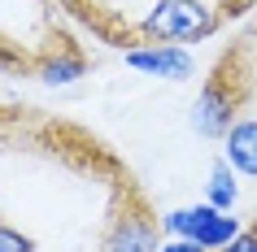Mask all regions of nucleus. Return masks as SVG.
I'll use <instances>...</instances> for the list:
<instances>
[{
  "label": "nucleus",
  "mask_w": 257,
  "mask_h": 252,
  "mask_svg": "<svg viewBox=\"0 0 257 252\" xmlns=\"http://www.w3.org/2000/svg\"><path fill=\"white\" fill-rule=\"evenodd\" d=\"M57 5H66V9H79L83 0H57Z\"/></svg>",
  "instance_id": "nucleus-13"
},
{
  "label": "nucleus",
  "mask_w": 257,
  "mask_h": 252,
  "mask_svg": "<svg viewBox=\"0 0 257 252\" xmlns=\"http://www.w3.org/2000/svg\"><path fill=\"white\" fill-rule=\"evenodd\" d=\"M126 66L140 70V74H153V79H170V83H183L192 79V61L188 48H179V44H144V48H131L126 53Z\"/></svg>",
  "instance_id": "nucleus-4"
},
{
  "label": "nucleus",
  "mask_w": 257,
  "mask_h": 252,
  "mask_svg": "<svg viewBox=\"0 0 257 252\" xmlns=\"http://www.w3.org/2000/svg\"><path fill=\"white\" fill-rule=\"evenodd\" d=\"M222 152H227V165H231V170L257 178V118L235 122V126L227 131V139H222Z\"/></svg>",
  "instance_id": "nucleus-5"
},
{
  "label": "nucleus",
  "mask_w": 257,
  "mask_h": 252,
  "mask_svg": "<svg viewBox=\"0 0 257 252\" xmlns=\"http://www.w3.org/2000/svg\"><path fill=\"white\" fill-rule=\"evenodd\" d=\"M83 70H87L83 57H74V53H53V57H44L40 66H35V74H40V83H48V87H61V83L83 79Z\"/></svg>",
  "instance_id": "nucleus-6"
},
{
  "label": "nucleus",
  "mask_w": 257,
  "mask_h": 252,
  "mask_svg": "<svg viewBox=\"0 0 257 252\" xmlns=\"http://www.w3.org/2000/svg\"><path fill=\"white\" fill-rule=\"evenodd\" d=\"M235 235H240V222H235V217H222V213L214 209L201 222V230H196V243H201L205 252H218V248H227Z\"/></svg>",
  "instance_id": "nucleus-7"
},
{
  "label": "nucleus",
  "mask_w": 257,
  "mask_h": 252,
  "mask_svg": "<svg viewBox=\"0 0 257 252\" xmlns=\"http://www.w3.org/2000/svg\"><path fill=\"white\" fill-rule=\"evenodd\" d=\"M218 31V9L205 0H157L144 18V35L153 44H196Z\"/></svg>",
  "instance_id": "nucleus-2"
},
{
  "label": "nucleus",
  "mask_w": 257,
  "mask_h": 252,
  "mask_svg": "<svg viewBox=\"0 0 257 252\" xmlns=\"http://www.w3.org/2000/svg\"><path fill=\"white\" fill-rule=\"evenodd\" d=\"M105 252H162L157 217L140 200H126L105 230Z\"/></svg>",
  "instance_id": "nucleus-3"
},
{
  "label": "nucleus",
  "mask_w": 257,
  "mask_h": 252,
  "mask_svg": "<svg viewBox=\"0 0 257 252\" xmlns=\"http://www.w3.org/2000/svg\"><path fill=\"white\" fill-rule=\"evenodd\" d=\"M218 252H257V230H240L227 248H218Z\"/></svg>",
  "instance_id": "nucleus-11"
},
{
  "label": "nucleus",
  "mask_w": 257,
  "mask_h": 252,
  "mask_svg": "<svg viewBox=\"0 0 257 252\" xmlns=\"http://www.w3.org/2000/svg\"><path fill=\"white\" fill-rule=\"evenodd\" d=\"M244 87H248V79H244V70H240V57H227L205 79L201 96L192 105V126H196V135H205V139H227V131L235 126V109L244 105Z\"/></svg>",
  "instance_id": "nucleus-1"
},
{
  "label": "nucleus",
  "mask_w": 257,
  "mask_h": 252,
  "mask_svg": "<svg viewBox=\"0 0 257 252\" xmlns=\"http://www.w3.org/2000/svg\"><path fill=\"white\" fill-rule=\"evenodd\" d=\"M214 213V204H196V209H175V213H166L162 226L170 230V235L179 239H196V230H201V222Z\"/></svg>",
  "instance_id": "nucleus-8"
},
{
  "label": "nucleus",
  "mask_w": 257,
  "mask_h": 252,
  "mask_svg": "<svg viewBox=\"0 0 257 252\" xmlns=\"http://www.w3.org/2000/svg\"><path fill=\"white\" fill-rule=\"evenodd\" d=\"M209 204H214L218 213H227L231 204H235V178H231V165L227 157L214 165V174H209Z\"/></svg>",
  "instance_id": "nucleus-9"
},
{
  "label": "nucleus",
  "mask_w": 257,
  "mask_h": 252,
  "mask_svg": "<svg viewBox=\"0 0 257 252\" xmlns=\"http://www.w3.org/2000/svg\"><path fill=\"white\" fill-rule=\"evenodd\" d=\"M162 252H205L196 239H175V243H162Z\"/></svg>",
  "instance_id": "nucleus-12"
},
{
  "label": "nucleus",
  "mask_w": 257,
  "mask_h": 252,
  "mask_svg": "<svg viewBox=\"0 0 257 252\" xmlns=\"http://www.w3.org/2000/svg\"><path fill=\"white\" fill-rule=\"evenodd\" d=\"M0 252H35V239H31V235H22L18 226L0 222Z\"/></svg>",
  "instance_id": "nucleus-10"
}]
</instances>
